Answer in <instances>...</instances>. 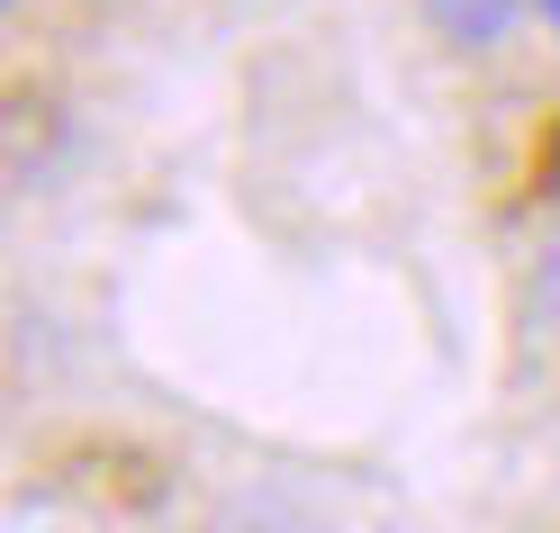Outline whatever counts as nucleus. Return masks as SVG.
<instances>
[{
	"instance_id": "nucleus-1",
	"label": "nucleus",
	"mask_w": 560,
	"mask_h": 533,
	"mask_svg": "<svg viewBox=\"0 0 560 533\" xmlns=\"http://www.w3.org/2000/svg\"><path fill=\"white\" fill-rule=\"evenodd\" d=\"M416 10H425V27L452 55H498L524 27V0H416Z\"/></svg>"
},
{
	"instance_id": "nucleus-2",
	"label": "nucleus",
	"mask_w": 560,
	"mask_h": 533,
	"mask_svg": "<svg viewBox=\"0 0 560 533\" xmlns=\"http://www.w3.org/2000/svg\"><path fill=\"white\" fill-rule=\"evenodd\" d=\"M534 10H542V27H551V37H560V0H534Z\"/></svg>"
}]
</instances>
